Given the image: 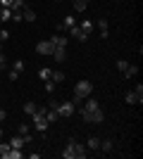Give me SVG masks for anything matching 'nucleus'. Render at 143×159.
I'll return each instance as SVG.
<instances>
[{
  "mask_svg": "<svg viewBox=\"0 0 143 159\" xmlns=\"http://www.w3.org/2000/svg\"><path fill=\"white\" fill-rule=\"evenodd\" d=\"M79 114H81V119L86 121V124H102V119H105L102 109H95V112H83V109H79Z\"/></svg>",
  "mask_w": 143,
  "mask_h": 159,
  "instance_id": "obj_1",
  "label": "nucleus"
},
{
  "mask_svg": "<svg viewBox=\"0 0 143 159\" xmlns=\"http://www.w3.org/2000/svg\"><path fill=\"white\" fill-rule=\"evenodd\" d=\"M93 93V83L86 79H81L79 83L74 86V95H79V98H88V95Z\"/></svg>",
  "mask_w": 143,
  "mask_h": 159,
  "instance_id": "obj_2",
  "label": "nucleus"
},
{
  "mask_svg": "<svg viewBox=\"0 0 143 159\" xmlns=\"http://www.w3.org/2000/svg\"><path fill=\"white\" fill-rule=\"evenodd\" d=\"M57 114L60 116H72V114H76V107L72 105V100H64V102H57Z\"/></svg>",
  "mask_w": 143,
  "mask_h": 159,
  "instance_id": "obj_3",
  "label": "nucleus"
},
{
  "mask_svg": "<svg viewBox=\"0 0 143 159\" xmlns=\"http://www.w3.org/2000/svg\"><path fill=\"white\" fill-rule=\"evenodd\" d=\"M53 50H55V45L50 40H38V43H36V52L43 55V57H45V55H53Z\"/></svg>",
  "mask_w": 143,
  "mask_h": 159,
  "instance_id": "obj_4",
  "label": "nucleus"
},
{
  "mask_svg": "<svg viewBox=\"0 0 143 159\" xmlns=\"http://www.w3.org/2000/svg\"><path fill=\"white\" fill-rule=\"evenodd\" d=\"M67 31H69V36H72V38H79L81 43H86V40H88V36H86V33H83L79 26H76V24H74V26H69Z\"/></svg>",
  "mask_w": 143,
  "mask_h": 159,
  "instance_id": "obj_5",
  "label": "nucleus"
},
{
  "mask_svg": "<svg viewBox=\"0 0 143 159\" xmlns=\"http://www.w3.org/2000/svg\"><path fill=\"white\" fill-rule=\"evenodd\" d=\"M83 100H86L83 107H81L83 112H95V109H100V105H98V100H95V98H91V95H88V98H83Z\"/></svg>",
  "mask_w": 143,
  "mask_h": 159,
  "instance_id": "obj_6",
  "label": "nucleus"
},
{
  "mask_svg": "<svg viewBox=\"0 0 143 159\" xmlns=\"http://www.w3.org/2000/svg\"><path fill=\"white\" fill-rule=\"evenodd\" d=\"M50 57H53V60L57 62V64H62V62L67 60V48H55V50H53V55H50Z\"/></svg>",
  "mask_w": 143,
  "mask_h": 159,
  "instance_id": "obj_7",
  "label": "nucleus"
},
{
  "mask_svg": "<svg viewBox=\"0 0 143 159\" xmlns=\"http://www.w3.org/2000/svg\"><path fill=\"white\" fill-rule=\"evenodd\" d=\"M86 150H91V152H100V138H98V135H91V138L86 140Z\"/></svg>",
  "mask_w": 143,
  "mask_h": 159,
  "instance_id": "obj_8",
  "label": "nucleus"
},
{
  "mask_svg": "<svg viewBox=\"0 0 143 159\" xmlns=\"http://www.w3.org/2000/svg\"><path fill=\"white\" fill-rule=\"evenodd\" d=\"M124 102H126V105H141L143 98H138L134 90H126V93H124Z\"/></svg>",
  "mask_w": 143,
  "mask_h": 159,
  "instance_id": "obj_9",
  "label": "nucleus"
},
{
  "mask_svg": "<svg viewBox=\"0 0 143 159\" xmlns=\"http://www.w3.org/2000/svg\"><path fill=\"white\" fill-rule=\"evenodd\" d=\"M72 143H74V154H76V159H83L86 154H88L83 143H79V140H74V138H72Z\"/></svg>",
  "mask_w": 143,
  "mask_h": 159,
  "instance_id": "obj_10",
  "label": "nucleus"
},
{
  "mask_svg": "<svg viewBox=\"0 0 143 159\" xmlns=\"http://www.w3.org/2000/svg\"><path fill=\"white\" fill-rule=\"evenodd\" d=\"M76 19H74V14H67L64 19H62V24H57V31H67L69 26H74Z\"/></svg>",
  "mask_w": 143,
  "mask_h": 159,
  "instance_id": "obj_11",
  "label": "nucleus"
},
{
  "mask_svg": "<svg viewBox=\"0 0 143 159\" xmlns=\"http://www.w3.org/2000/svg\"><path fill=\"white\" fill-rule=\"evenodd\" d=\"M50 43H53L55 48H67V38H64V36H60V33H55V36H50Z\"/></svg>",
  "mask_w": 143,
  "mask_h": 159,
  "instance_id": "obj_12",
  "label": "nucleus"
},
{
  "mask_svg": "<svg viewBox=\"0 0 143 159\" xmlns=\"http://www.w3.org/2000/svg\"><path fill=\"white\" fill-rule=\"evenodd\" d=\"M62 157H64V159H76V154H74V143H72V140L64 145V150H62Z\"/></svg>",
  "mask_w": 143,
  "mask_h": 159,
  "instance_id": "obj_13",
  "label": "nucleus"
},
{
  "mask_svg": "<svg viewBox=\"0 0 143 159\" xmlns=\"http://www.w3.org/2000/svg\"><path fill=\"white\" fill-rule=\"evenodd\" d=\"M98 29H100V38H107V36H110V24H107V19H100V21H98Z\"/></svg>",
  "mask_w": 143,
  "mask_h": 159,
  "instance_id": "obj_14",
  "label": "nucleus"
},
{
  "mask_svg": "<svg viewBox=\"0 0 143 159\" xmlns=\"http://www.w3.org/2000/svg\"><path fill=\"white\" fill-rule=\"evenodd\" d=\"M79 29H81V31L86 33V36H91V31L95 29V24H93L91 19H81V26H79Z\"/></svg>",
  "mask_w": 143,
  "mask_h": 159,
  "instance_id": "obj_15",
  "label": "nucleus"
},
{
  "mask_svg": "<svg viewBox=\"0 0 143 159\" xmlns=\"http://www.w3.org/2000/svg\"><path fill=\"white\" fill-rule=\"evenodd\" d=\"M21 19L24 21H36V12L31 7H24V10H21Z\"/></svg>",
  "mask_w": 143,
  "mask_h": 159,
  "instance_id": "obj_16",
  "label": "nucleus"
},
{
  "mask_svg": "<svg viewBox=\"0 0 143 159\" xmlns=\"http://www.w3.org/2000/svg\"><path fill=\"white\" fill-rule=\"evenodd\" d=\"M122 74H124V79H134V76L138 74V66H136V64H129Z\"/></svg>",
  "mask_w": 143,
  "mask_h": 159,
  "instance_id": "obj_17",
  "label": "nucleus"
},
{
  "mask_svg": "<svg viewBox=\"0 0 143 159\" xmlns=\"http://www.w3.org/2000/svg\"><path fill=\"white\" fill-rule=\"evenodd\" d=\"M57 119H60L57 109H45V121H48V124H55Z\"/></svg>",
  "mask_w": 143,
  "mask_h": 159,
  "instance_id": "obj_18",
  "label": "nucleus"
},
{
  "mask_svg": "<svg viewBox=\"0 0 143 159\" xmlns=\"http://www.w3.org/2000/svg\"><path fill=\"white\" fill-rule=\"evenodd\" d=\"M7 159H24V152H21V147H12V150L7 152Z\"/></svg>",
  "mask_w": 143,
  "mask_h": 159,
  "instance_id": "obj_19",
  "label": "nucleus"
},
{
  "mask_svg": "<svg viewBox=\"0 0 143 159\" xmlns=\"http://www.w3.org/2000/svg\"><path fill=\"white\" fill-rule=\"evenodd\" d=\"M100 150H102V152H105V154H110V152H112V150H115V143H112V140H102V143H100Z\"/></svg>",
  "mask_w": 143,
  "mask_h": 159,
  "instance_id": "obj_20",
  "label": "nucleus"
},
{
  "mask_svg": "<svg viewBox=\"0 0 143 159\" xmlns=\"http://www.w3.org/2000/svg\"><path fill=\"white\" fill-rule=\"evenodd\" d=\"M50 74H53V69L41 66V69H38V79H41V81H50Z\"/></svg>",
  "mask_w": 143,
  "mask_h": 159,
  "instance_id": "obj_21",
  "label": "nucleus"
},
{
  "mask_svg": "<svg viewBox=\"0 0 143 159\" xmlns=\"http://www.w3.org/2000/svg\"><path fill=\"white\" fill-rule=\"evenodd\" d=\"M12 19V10L10 7H0V21H10Z\"/></svg>",
  "mask_w": 143,
  "mask_h": 159,
  "instance_id": "obj_22",
  "label": "nucleus"
},
{
  "mask_svg": "<svg viewBox=\"0 0 143 159\" xmlns=\"http://www.w3.org/2000/svg\"><path fill=\"white\" fill-rule=\"evenodd\" d=\"M50 81H53L55 86H60L62 81H64V74H62V71H53V74H50Z\"/></svg>",
  "mask_w": 143,
  "mask_h": 159,
  "instance_id": "obj_23",
  "label": "nucleus"
},
{
  "mask_svg": "<svg viewBox=\"0 0 143 159\" xmlns=\"http://www.w3.org/2000/svg\"><path fill=\"white\" fill-rule=\"evenodd\" d=\"M24 0H12V5H10V10H12V12H21V10H24Z\"/></svg>",
  "mask_w": 143,
  "mask_h": 159,
  "instance_id": "obj_24",
  "label": "nucleus"
},
{
  "mask_svg": "<svg viewBox=\"0 0 143 159\" xmlns=\"http://www.w3.org/2000/svg\"><path fill=\"white\" fill-rule=\"evenodd\" d=\"M36 109H38V105H36V102H24V114H29V116H31Z\"/></svg>",
  "mask_w": 143,
  "mask_h": 159,
  "instance_id": "obj_25",
  "label": "nucleus"
},
{
  "mask_svg": "<svg viewBox=\"0 0 143 159\" xmlns=\"http://www.w3.org/2000/svg\"><path fill=\"white\" fill-rule=\"evenodd\" d=\"M24 145H26V143H24L21 135H14V138L10 140V147H24Z\"/></svg>",
  "mask_w": 143,
  "mask_h": 159,
  "instance_id": "obj_26",
  "label": "nucleus"
},
{
  "mask_svg": "<svg viewBox=\"0 0 143 159\" xmlns=\"http://www.w3.org/2000/svg\"><path fill=\"white\" fill-rule=\"evenodd\" d=\"M12 147H10V143H0V159H7V152H10Z\"/></svg>",
  "mask_w": 143,
  "mask_h": 159,
  "instance_id": "obj_27",
  "label": "nucleus"
},
{
  "mask_svg": "<svg viewBox=\"0 0 143 159\" xmlns=\"http://www.w3.org/2000/svg\"><path fill=\"white\" fill-rule=\"evenodd\" d=\"M86 7H88V5H86L83 0H74V10H76V12H86Z\"/></svg>",
  "mask_w": 143,
  "mask_h": 159,
  "instance_id": "obj_28",
  "label": "nucleus"
},
{
  "mask_svg": "<svg viewBox=\"0 0 143 159\" xmlns=\"http://www.w3.org/2000/svg\"><path fill=\"white\" fill-rule=\"evenodd\" d=\"M29 131H31V126H29V124H19V128H17V133H19V135H26Z\"/></svg>",
  "mask_w": 143,
  "mask_h": 159,
  "instance_id": "obj_29",
  "label": "nucleus"
},
{
  "mask_svg": "<svg viewBox=\"0 0 143 159\" xmlns=\"http://www.w3.org/2000/svg\"><path fill=\"white\" fill-rule=\"evenodd\" d=\"M7 79H10V81H17V79H19V71H17V69H10V71H7Z\"/></svg>",
  "mask_w": 143,
  "mask_h": 159,
  "instance_id": "obj_30",
  "label": "nucleus"
},
{
  "mask_svg": "<svg viewBox=\"0 0 143 159\" xmlns=\"http://www.w3.org/2000/svg\"><path fill=\"white\" fill-rule=\"evenodd\" d=\"M43 83H45V93H55V88H57V86H55L53 81H43Z\"/></svg>",
  "mask_w": 143,
  "mask_h": 159,
  "instance_id": "obj_31",
  "label": "nucleus"
},
{
  "mask_svg": "<svg viewBox=\"0 0 143 159\" xmlns=\"http://www.w3.org/2000/svg\"><path fill=\"white\" fill-rule=\"evenodd\" d=\"M24 66H26V64H24V60H17L12 69H17V71H24Z\"/></svg>",
  "mask_w": 143,
  "mask_h": 159,
  "instance_id": "obj_32",
  "label": "nucleus"
},
{
  "mask_svg": "<svg viewBox=\"0 0 143 159\" xmlns=\"http://www.w3.org/2000/svg\"><path fill=\"white\" fill-rule=\"evenodd\" d=\"M7 38H10V31H7V29H2V31H0V43H5Z\"/></svg>",
  "mask_w": 143,
  "mask_h": 159,
  "instance_id": "obj_33",
  "label": "nucleus"
},
{
  "mask_svg": "<svg viewBox=\"0 0 143 159\" xmlns=\"http://www.w3.org/2000/svg\"><path fill=\"white\" fill-rule=\"evenodd\" d=\"M126 66H129V62H124V60H117V69H119V71H124Z\"/></svg>",
  "mask_w": 143,
  "mask_h": 159,
  "instance_id": "obj_34",
  "label": "nucleus"
},
{
  "mask_svg": "<svg viewBox=\"0 0 143 159\" xmlns=\"http://www.w3.org/2000/svg\"><path fill=\"white\" fill-rule=\"evenodd\" d=\"M10 21H17V24L24 21V19H21V12H12V19H10Z\"/></svg>",
  "mask_w": 143,
  "mask_h": 159,
  "instance_id": "obj_35",
  "label": "nucleus"
},
{
  "mask_svg": "<svg viewBox=\"0 0 143 159\" xmlns=\"http://www.w3.org/2000/svg\"><path fill=\"white\" fill-rule=\"evenodd\" d=\"M134 93H136V95H138V98H143V86H141V83H138V86H136V88H134Z\"/></svg>",
  "mask_w": 143,
  "mask_h": 159,
  "instance_id": "obj_36",
  "label": "nucleus"
},
{
  "mask_svg": "<svg viewBox=\"0 0 143 159\" xmlns=\"http://www.w3.org/2000/svg\"><path fill=\"white\" fill-rule=\"evenodd\" d=\"M12 5V0H0V7H10Z\"/></svg>",
  "mask_w": 143,
  "mask_h": 159,
  "instance_id": "obj_37",
  "label": "nucleus"
},
{
  "mask_svg": "<svg viewBox=\"0 0 143 159\" xmlns=\"http://www.w3.org/2000/svg\"><path fill=\"white\" fill-rule=\"evenodd\" d=\"M5 116H7V112H5V109H0V124L5 121Z\"/></svg>",
  "mask_w": 143,
  "mask_h": 159,
  "instance_id": "obj_38",
  "label": "nucleus"
},
{
  "mask_svg": "<svg viewBox=\"0 0 143 159\" xmlns=\"http://www.w3.org/2000/svg\"><path fill=\"white\" fill-rule=\"evenodd\" d=\"M2 71H5V64H2V62H0V74H2Z\"/></svg>",
  "mask_w": 143,
  "mask_h": 159,
  "instance_id": "obj_39",
  "label": "nucleus"
},
{
  "mask_svg": "<svg viewBox=\"0 0 143 159\" xmlns=\"http://www.w3.org/2000/svg\"><path fill=\"white\" fill-rule=\"evenodd\" d=\"M83 2H86V5H88V0H83Z\"/></svg>",
  "mask_w": 143,
  "mask_h": 159,
  "instance_id": "obj_40",
  "label": "nucleus"
},
{
  "mask_svg": "<svg viewBox=\"0 0 143 159\" xmlns=\"http://www.w3.org/2000/svg\"><path fill=\"white\" fill-rule=\"evenodd\" d=\"M72 2H74V0H72Z\"/></svg>",
  "mask_w": 143,
  "mask_h": 159,
  "instance_id": "obj_41",
  "label": "nucleus"
}]
</instances>
